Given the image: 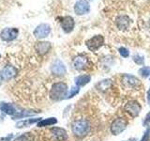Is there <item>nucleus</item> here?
<instances>
[{"label": "nucleus", "instance_id": "f257e3e1", "mask_svg": "<svg viewBox=\"0 0 150 141\" xmlns=\"http://www.w3.org/2000/svg\"><path fill=\"white\" fill-rule=\"evenodd\" d=\"M68 86L64 82H56L52 86L49 97L52 101L54 102H59L63 99H66V96L68 94Z\"/></svg>", "mask_w": 150, "mask_h": 141}, {"label": "nucleus", "instance_id": "f03ea898", "mask_svg": "<svg viewBox=\"0 0 150 141\" xmlns=\"http://www.w3.org/2000/svg\"><path fill=\"white\" fill-rule=\"evenodd\" d=\"M90 122L86 119L75 120L71 125V131L73 135L79 138H83L84 136H86L90 132Z\"/></svg>", "mask_w": 150, "mask_h": 141}, {"label": "nucleus", "instance_id": "7ed1b4c3", "mask_svg": "<svg viewBox=\"0 0 150 141\" xmlns=\"http://www.w3.org/2000/svg\"><path fill=\"white\" fill-rule=\"evenodd\" d=\"M121 83L123 85V87L127 89H130V90H137L141 88V81L131 74H123L121 77Z\"/></svg>", "mask_w": 150, "mask_h": 141}, {"label": "nucleus", "instance_id": "20e7f679", "mask_svg": "<svg viewBox=\"0 0 150 141\" xmlns=\"http://www.w3.org/2000/svg\"><path fill=\"white\" fill-rule=\"evenodd\" d=\"M127 126H128V120L125 118H116V119L112 122L110 130L112 135H119L126 130Z\"/></svg>", "mask_w": 150, "mask_h": 141}, {"label": "nucleus", "instance_id": "39448f33", "mask_svg": "<svg viewBox=\"0 0 150 141\" xmlns=\"http://www.w3.org/2000/svg\"><path fill=\"white\" fill-rule=\"evenodd\" d=\"M124 110L128 113V114L131 118H137L141 111H142V106L139 103L138 101L136 100H129L126 103V105H124Z\"/></svg>", "mask_w": 150, "mask_h": 141}, {"label": "nucleus", "instance_id": "423d86ee", "mask_svg": "<svg viewBox=\"0 0 150 141\" xmlns=\"http://www.w3.org/2000/svg\"><path fill=\"white\" fill-rule=\"evenodd\" d=\"M73 67L76 70H79V72L86 70L91 67V62L87 56H83V55H80L74 58Z\"/></svg>", "mask_w": 150, "mask_h": 141}, {"label": "nucleus", "instance_id": "0eeeda50", "mask_svg": "<svg viewBox=\"0 0 150 141\" xmlns=\"http://www.w3.org/2000/svg\"><path fill=\"white\" fill-rule=\"evenodd\" d=\"M104 44V38L101 35H95L86 41V45L89 51L96 52Z\"/></svg>", "mask_w": 150, "mask_h": 141}, {"label": "nucleus", "instance_id": "6e6552de", "mask_svg": "<svg viewBox=\"0 0 150 141\" xmlns=\"http://www.w3.org/2000/svg\"><path fill=\"white\" fill-rule=\"evenodd\" d=\"M51 32V26L48 24H40L34 30V36L37 39H44L48 37Z\"/></svg>", "mask_w": 150, "mask_h": 141}, {"label": "nucleus", "instance_id": "1a4fd4ad", "mask_svg": "<svg viewBox=\"0 0 150 141\" xmlns=\"http://www.w3.org/2000/svg\"><path fill=\"white\" fill-rule=\"evenodd\" d=\"M18 29L17 28H14V27H7V28H4L2 30L1 34H0V37L3 41H11L13 40H15L17 36H18Z\"/></svg>", "mask_w": 150, "mask_h": 141}, {"label": "nucleus", "instance_id": "9d476101", "mask_svg": "<svg viewBox=\"0 0 150 141\" xmlns=\"http://www.w3.org/2000/svg\"><path fill=\"white\" fill-rule=\"evenodd\" d=\"M90 11V5L87 0H78L74 5V11L77 15H83Z\"/></svg>", "mask_w": 150, "mask_h": 141}, {"label": "nucleus", "instance_id": "9b49d317", "mask_svg": "<svg viewBox=\"0 0 150 141\" xmlns=\"http://www.w3.org/2000/svg\"><path fill=\"white\" fill-rule=\"evenodd\" d=\"M0 110H1L3 113L7 115H9V116H15L17 113L20 111L19 109V107L15 105H13V103H0Z\"/></svg>", "mask_w": 150, "mask_h": 141}, {"label": "nucleus", "instance_id": "f8f14e48", "mask_svg": "<svg viewBox=\"0 0 150 141\" xmlns=\"http://www.w3.org/2000/svg\"><path fill=\"white\" fill-rule=\"evenodd\" d=\"M51 134L55 141H66L68 139L69 135L67 131L63 128H59V127H53L51 130Z\"/></svg>", "mask_w": 150, "mask_h": 141}, {"label": "nucleus", "instance_id": "ddd939ff", "mask_svg": "<svg viewBox=\"0 0 150 141\" xmlns=\"http://www.w3.org/2000/svg\"><path fill=\"white\" fill-rule=\"evenodd\" d=\"M51 70L54 75H56V76H63V75H65L66 73H67L66 66L60 59H56L54 62L52 64Z\"/></svg>", "mask_w": 150, "mask_h": 141}, {"label": "nucleus", "instance_id": "4468645a", "mask_svg": "<svg viewBox=\"0 0 150 141\" xmlns=\"http://www.w3.org/2000/svg\"><path fill=\"white\" fill-rule=\"evenodd\" d=\"M130 22L131 20L128 15H119L115 20V25L119 30L124 31L129 28Z\"/></svg>", "mask_w": 150, "mask_h": 141}, {"label": "nucleus", "instance_id": "2eb2a0df", "mask_svg": "<svg viewBox=\"0 0 150 141\" xmlns=\"http://www.w3.org/2000/svg\"><path fill=\"white\" fill-rule=\"evenodd\" d=\"M75 26L74 19L71 16H65L61 20V28L65 33H70Z\"/></svg>", "mask_w": 150, "mask_h": 141}, {"label": "nucleus", "instance_id": "dca6fc26", "mask_svg": "<svg viewBox=\"0 0 150 141\" xmlns=\"http://www.w3.org/2000/svg\"><path fill=\"white\" fill-rule=\"evenodd\" d=\"M51 47H52L51 42L49 41H38L35 44V49L37 51V53L40 56H43L48 53Z\"/></svg>", "mask_w": 150, "mask_h": 141}, {"label": "nucleus", "instance_id": "f3484780", "mask_svg": "<svg viewBox=\"0 0 150 141\" xmlns=\"http://www.w3.org/2000/svg\"><path fill=\"white\" fill-rule=\"evenodd\" d=\"M1 73H2V76H3L4 79L9 80V79H11V78L16 76L17 69L15 67H13V66H11V65H7V66H5V67L3 68Z\"/></svg>", "mask_w": 150, "mask_h": 141}, {"label": "nucleus", "instance_id": "a211bd4d", "mask_svg": "<svg viewBox=\"0 0 150 141\" xmlns=\"http://www.w3.org/2000/svg\"><path fill=\"white\" fill-rule=\"evenodd\" d=\"M91 81V76L89 74H82V75H79V76L75 77L74 79V82L75 85L77 87L81 88V87H84Z\"/></svg>", "mask_w": 150, "mask_h": 141}, {"label": "nucleus", "instance_id": "6ab92c4d", "mask_svg": "<svg viewBox=\"0 0 150 141\" xmlns=\"http://www.w3.org/2000/svg\"><path fill=\"white\" fill-rule=\"evenodd\" d=\"M112 86V81L111 79H104L96 85V88L101 92H104L107 89H109Z\"/></svg>", "mask_w": 150, "mask_h": 141}, {"label": "nucleus", "instance_id": "aec40b11", "mask_svg": "<svg viewBox=\"0 0 150 141\" xmlns=\"http://www.w3.org/2000/svg\"><path fill=\"white\" fill-rule=\"evenodd\" d=\"M41 120V118H34V119H27L25 120L19 121L16 124V128H23V127H28L34 123H38Z\"/></svg>", "mask_w": 150, "mask_h": 141}, {"label": "nucleus", "instance_id": "412c9836", "mask_svg": "<svg viewBox=\"0 0 150 141\" xmlns=\"http://www.w3.org/2000/svg\"><path fill=\"white\" fill-rule=\"evenodd\" d=\"M39 112V111H38ZM37 111H30V110H22L20 109L17 114L15 116L12 117L13 120H18V119H25V118L30 117V116H34L36 114H38Z\"/></svg>", "mask_w": 150, "mask_h": 141}, {"label": "nucleus", "instance_id": "4be33fe9", "mask_svg": "<svg viewBox=\"0 0 150 141\" xmlns=\"http://www.w3.org/2000/svg\"><path fill=\"white\" fill-rule=\"evenodd\" d=\"M57 123V120L55 118H48V119L41 120L37 123L38 127H46V126H52Z\"/></svg>", "mask_w": 150, "mask_h": 141}, {"label": "nucleus", "instance_id": "5701e85b", "mask_svg": "<svg viewBox=\"0 0 150 141\" xmlns=\"http://www.w3.org/2000/svg\"><path fill=\"white\" fill-rule=\"evenodd\" d=\"M14 141H34V136H33L31 133H25L18 136Z\"/></svg>", "mask_w": 150, "mask_h": 141}, {"label": "nucleus", "instance_id": "b1692460", "mask_svg": "<svg viewBox=\"0 0 150 141\" xmlns=\"http://www.w3.org/2000/svg\"><path fill=\"white\" fill-rule=\"evenodd\" d=\"M79 92H80V88L79 87H77V86L72 87L71 88H69V90L68 91V94H67V96H66V99H71L74 96H76Z\"/></svg>", "mask_w": 150, "mask_h": 141}, {"label": "nucleus", "instance_id": "393cba45", "mask_svg": "<svg viewBox=\"0 0 150 141\" xmlns=\"http://www.w3.org/2000/svg\"><path fill=\"white\" fill-rule=\"evenodd\" d=\"M139 74L144 78H147L150 76V67L147 66H144L139 70Z\"/></svg>", "mask_w": 150, "mask_h": 141}, {"label": "nucleus", "instance_id": "a878e982", "mask_svg": "<svg viewBox=\"0 0 150 141\" xmlns=\"http://www.w3.org/2000/svg\"><path fill=\"white\" fill-rule=\"evenodd\" d=\"M132 59L137 65H144V56L140 54H135L132 56Z\"/></svg>", "mask_w": 150, "mask_h": 141}, {"label": "nucleus", "instance_id": "bb28decb", "mask_svg": "<svg viewBox=\"0 0 150 141\" xmlns=\"http://www.w3.org/2000/svg\"><path fill=\"white\" fill-rule=\"evenodd\" d=\"M118 52L119 54L123 56V58H129V51L126 48V47H120V48L118 49Z\"/></svg>", "mask_w": 150, "mask_h": 141}, {"label": "nucleus", "instance_id": "cd10ccee", "mask_svg": "<svg viewBox=\"0 0 150 141\" xmlns=\"http://www.w3.org/2000/svg\"><path fill=\"white\" fill-rule=\"evenodd\" d=\"M140 141H150V127H147V129L145 130L144 134L142 136V138L140 139Z\"/></svg>", "mask_w": 150, "mask_h": 141}, {"label": "nucleus", "instance_id": "c85d7f7f", "mask_svg": "<svg viewBox=\"0 0 150 141\" xmlns=\"http://www.w3.org/2000/svg\"><path fill=\"white\" fill-rule=\"evenodd\" d=\"M143 125L145 127H149L150 126V111L147 113L144 117V120L143 121Z\"/></svg>", "mask_w": 150, "mask_h": 141}, {"label": "nucleus", "instance_id": "c756f323", "mask_svg": "<svg viewBox=\"0 0 150 141\" xmlns=\"http://www.w3.org/2000/svg\"><path fill=\"white\" fill-rule=\"evenodd\" d=\"M13 137V135H8V136H5V137H1L0 138V141H11V138Z\"/></svg>", "mask_w": 150, "mask_h": 141}, {"label": "nucleus", "instance_id": "7c9ffc66", "mask_svg": "<svg viewBox=\"0 0 150 141\" xmlns=\"http://www.w3.org/2000/svg\"><path fill=\"white\" fill-rule=\"evenodd\" d=\"M146 97H147V102L148 103H150V88L147 90V93H146Z\"/></svg>", "mask_w": 150, "mask_h": 141}, {"label": "nucleus", "instance_id": "2f4dec72", "mask_svg": "<svg viewBox=\"0 0 150 141\" xmlns=\"http://www.w3.org/2000/svg\"><path fill=\"white\" fill-rule=\"evenodd\" d=\"M2 79H3V76H2V73H0V86H1L2 84Z\"/></svg>", "mask_w": 150, "mask_h": 141}, {"label": "nucleus", "instance_id": "473e14b6", "mask_svg": "<svg viewBox=\"0 0 150 141\" xmlns=\"http://www.w3.org/2000/svg\"><path fill=\"white\" fill-rule=\"evenodd\" d=\"M128 141H136V139H135V138H130V139H129Z\"/></svg>", "mask_w": 150, "mask_h": 141}, {"label": "nucleus", "instance_id": "72a5a7b5", "mask_svg": "<svg viewBox=\"0 0 150 141\" xmlns=\"http://www.w3.org/2000/svg\"><path fill=\"white\" fill-rule=\"evenodd\" d=\"M0 56H1V55H0Z\"/></svg>", "mask_w": 150, "mask_h": 141}]
</instances>
